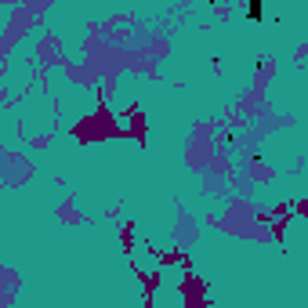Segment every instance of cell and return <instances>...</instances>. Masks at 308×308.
<instances>
[{"label": "cell", "mask_w": 308, "mask_h": 308, "mask_svg": "<svg viewBox=\"0 0 308 308\" xmlns=\"http://www.w3.org/2000/svg\"><path fill=\"white\" fill-rule=\"evenodd\" d=\"M265 15V7H261V0H250L247 4V18H261Z\"/></svg>", "instance_id": "1"}]
</instances>
